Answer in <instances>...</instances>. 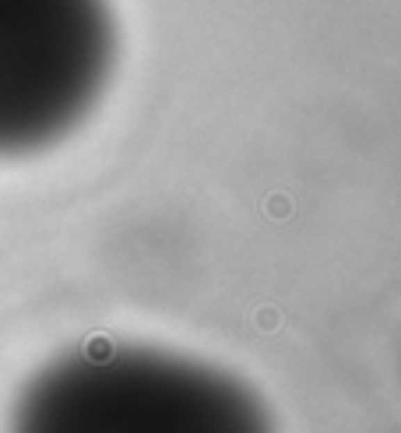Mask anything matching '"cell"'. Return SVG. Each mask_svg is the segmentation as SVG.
<instances>
[{"label":"cell","instance_id":"obj_1","mask_svg":"<svg viewBox=\"0 0 401 433\" xmlns=\"http://www.w3.org/2000/svg\"><path fill=\"white\" fill-rule=\"evenodd\" d=\"M113 60L106 0H0V155L64 138Z\"/></svg>","mask_w":401,"mask_h":433}]
</instances>
